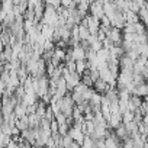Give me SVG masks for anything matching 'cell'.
Masks as SVG:
<instances>
[{
    "label": "cell",
    "instance_id": "cell-1",
    "mask_svg": "<svg viewBox=\"0 0 148 148\" xmlns=\"http://www.w3.org/2000/svg\"><path fill=\"white\" fill-rule=\"evenodd\" d=\"M89 12H90L92 16H95V18H97V19L100 21V18L105 16V13H103V3H100V2H97V0H95L93 3L89 5Z\"/></svg>",
    "mask_w": 148,
    "mask_h": 148
},
{
    "label": "cell",
    "instance_id": "cell-2",
    "mask_svg": "<svg viewBox=\"0 0 148 148\" xmlns=\"http://www.w3.org/2000/svg\"><path fill=\"white\" fill-rule=\"evenodd\" d=\"M68 135L71 136V139H73L74 142L79 144L80 147H82V144H83V141H84V136H86L80 129L74 128V126H70V128H68Z\"/></svg>",
    "mask_w": 148,
    "mask_h": 148
},
{
    "label": "cell",
    "instance_id": "cell-3",
    "mask_svg": "<svg viewBox=\"0 0 148 148\" xmlns=\"http://www.w3.org/2000/svg\"><path fill=\"white\" fill-rule=\"evenodd\" d=\"M71 58L74 61H80V60H86V49L79 44L76 47L71 48Z\"/></svg>",
    "mask_w": 148,
    "mask_h": 148
},
{
    "label": "cell",
    "instance_id": "cell-4",
    "mask_svg": "<svg viewBox=\"0 0 148 148\" xmlns=\"http://www.w3.org/2000/svg\"><path fill=\"white\" fill-rule=\"evenodd\" d=\"M106 38H109L115 45H121V42H122V34H121V29L110 28V32L106 35Z\"/></svg>",
    "mask_w": 148,
    "mask_h": 148
},
{
    "label": "cell",
    "instance_id": "cell-5",
    "mask_svg": "<svg viewBox=\"0 0 148 148\" xmlns=\"http://www.w3.org/2000/svg\"><path fill=\"white\" fill-rule=\"evenodd\" d=\"M131 95L132 96H138V97H147V95H148V86H147V83H142V84L135 86Z\"/></svg>",
    "mask_w": 148,
    "mask_h": 148
},
{
    "label": "cell",
    "instance_id": "cell-6",
    "mask_svg": "<svg viewBox=\"0 0 148 148\" xmlns=\"http://www.w3.org/2000/svg\"><path fill=\"white\" fill-rule=\"evenodd\" d=\"M92 89L96 92V93H99V95H103L108 89H109V84L108 83H105L103 80H100V79H97L96 82H93V86H92Z\"/></svg>",
    "mask_w": 148,
    "mask_h": 148
},
{
    "label": "cell",
    "instance_id": "cell-7",
    "mask_svg": "<svg viewBox=\"0 0 148 148\" xmlns=\"http://www.w3.org/2000/svg\"><path fill=\"white\" fill-rule=\"evenodd\" d=\"M26 116H28V126H29V128H38V126H39V121H41V118H39L36 113L26 115Z\"/></svg>",
    "mask_w": 148,
    "mask_h": 148
},
{
    "label": "cell",
    "instance_id": "cell-8",
    "mask_svg": "<svg viewBox=\"0 0 148 148\" xmlns=\"http://www.w3.org/2000/svg\"><path fill=\"white\" fill-rule=\"evenodd\" d=\"M15 126H16L19 131H23V129L29 128V126H28V116L25 115V116H22V118H16V121H15Z\"/></svg>",
    "mask_w": 148,
    "mask_h": 148
},
{
    "label": "cell",
    "instance_id": "cell-9",
    "mask_svg": "<svg viewBox=\"0 0 148 148\" xmlns=\"http://www.w3.org/2000/svg\"><path fill=\"white\" fill-rule=\"evenodd\" d=\"M113 131H115L113 134H115V135H116L121 141H122V139H125L126 136H129V135H128V132H126V129H125V126H123V123H121L119 126H116Z\"/></svg>",
    "mask_w": 148,
    "mask_h": 148
},
{
    "label": "cell",
    "instance_id": "cell-10",
    "mask_svg": "<svg viewBox=\"0 0 148 148\" xmlns=\"http://www.w3.org/2000/svg\"><path fill=\"white\" fill-rule=\"evenodd\" d=\"M96 58L99 61H108L109 60V51L105 48H100L99 51H96Z\"/></svg>",
    "mask_w": 148,
    "mask_h": 148
},
{
    "label": "cell",
    "instance_id": "cell-11",
    "mask_svg": "<svg viewBox=\"0 0 148 148\" xmlns=\"http://www.w3.org/2000/svg\"><path fill=\"white\" fill-rule=\"evenodd\" d=\"M87 70L86 67V60H80V61H76V73H79L80 76Z\"/></svg>",
    "mask_w": 148,
    "mask_h": 148
},
{
    "label": "cell",
    "instance_id": "cell-12",
    "mask_svg": "<svg viewBox=\"0 0 148 148\" xmlns=\"http://www.w3.org/2000/svg\"><path fill=\"white\" fill-rule=\"evenodd\" d=\"M60 5L65 9H71V8H76V3L74 0H60Z\"/></svg>",
    "mask_w": 148,
    "mask_h": 148
},
{
    "label": "cell",
    "instance_id": "cell-13",
    "mask_svg": "<svg viewBox=\"0 0 148 148\" xmlns=\"http://www.w3.org/2000/svg\"><path fill=\"white\" fill-rule=\"evenodd\" d=\"M68 125L67 123H61V125H58V135H61V136H64V135H67L68 134Z\"/></svg>",
    "mask_w": 148,
    "mask_h": 148
},
{
    "label": "cell",
    "instance_id": "cell-14",
    "mask_svg": "<svg viewBox=\"0 0 148 148\" xmlns=\"http://www.w3.org/2000/svg\"><path fill=\"white\" fill-rule=\"evenodd\" d=\"M67 148H80V145L79 144H76V142H73L70 147H67Z\"/></svg>",
    "mask_w": 148,
    "mask_h": 148
}]
</instances>
